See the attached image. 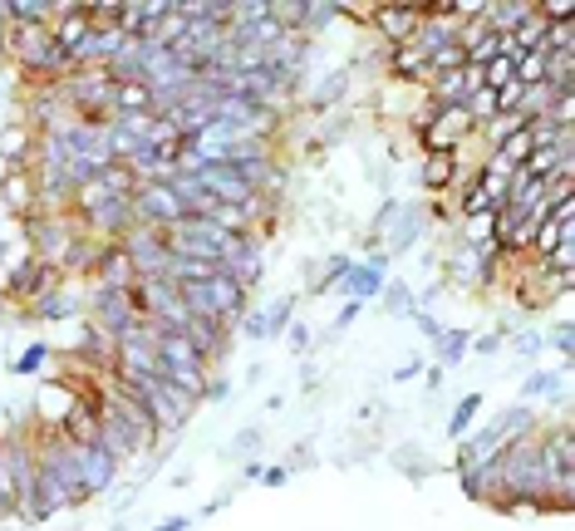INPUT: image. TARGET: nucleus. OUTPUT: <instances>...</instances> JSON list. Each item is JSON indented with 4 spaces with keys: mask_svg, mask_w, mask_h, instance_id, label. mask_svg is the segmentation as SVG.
<instances>
[{
    "mask_svg": "<svg viewBox=\"0 0 575 531\" xmlns=\"http://www.w3.org/2000/svg\"><path fill=\"white\" fill-rule=\"evenodd\" d=\"M261 232H251V236H241L236 241V251H231L227 261H222V271H227L231 281L241 286V291H251L261 276H266V251H261V241H256Z\"/></svg>",
    "mask_w": 575,
    "mask_h": 531,
    "instance_id": "39448f33",
    "label": "nucleus"
},
{
    "mask_svg": "<svg viewBox=\"0 0 575 531\" xmlns=\"http://www.w3.org/2000/svg\"><path fill=\"white\" fill-rule=\"evenodd\" d=\"M467 114H472L477 128H482V123H492V118H497V94H492V89H477V94L467 99Z\"/></svg>",
    "mask_w": 575,
    "mask_h": 531,
    "instance_id": "7c9ffc66",
    "label": "nucleus"
},
{
    "mask_svg": "<svg viewBox=\"0 0 575 531\" xmlns=\"http://www.w3.org/2000/svg\"><path fill=\"white\" fill-rule=\"evenodd\" d=\"M502 345H507V330H492V335H477V340H472L467 350H477V354H497Z\"/></svg>",
    "mask_w": 575,
    "mask_h": 531,
    "instance_id": "4c0bfd02",
    "label": "nucleus"
},
{
    "mask_svg": "<svg viewBox=\"0 0 575 531\" xmlns=\"http://www.w3.org/2000/svg\"><path fill=\"white\" fill-rule=\"evenodd\" d=\"M256 477H261L266 487H286V482H290V468H261Z\"/></svg>",
    "mask_w": 575,
    "mask_h": 531,
    "instance_id": "a19ab883",
    "label": "nucleus"
},
{
    "mask_svg": "<svg viewBox=\"0 0 575 531\" xmlns=\"http://www.w3.org/2000/svg\"><path fill=\"white\" fill-rule=\"evenodd\" d=\"M541 40H546V20H541V15H536V10H531V15H526V20H521L517 30H512V45H517L521 55H526V50H546V45H541Z\"/></svg>",
    "mask_w": 575,
    "mask_h": 531,
    "instance_id": "393cba45",
    "label": "nucleus"
},
{
    "mask_svg": "<svg viewBox=\"0 0 575 531\" xmlns=\"http://www.w3.org/2000/svg\"><path fill=\"white\" fill-rule=\"evenodd\" d=\"M349 266H354V256H345V251H340V256H330V261H325V276L315 281V291H310V295H330L340 281H345Z\"/></svg>",
    "mask_w": 575,
    "mask_h": 531,
    "instance_id": "cd10ccee",
    "label": "nucleus"
},
{
    "mask_svg": "<svg viewBox=\"0 0 575 531\" xmlns=\"http://www.w3.org/2000/svg\"><path fill=\"white\" fill-rule=\"evenodd\" d=\"M413 320H418V330H423V340H438V335L448 330V325H443V320H438L433 310H413Z\"/></svg>",
    "mask_w": 575,
    "mask_h": 531,
    "instance_id": "c9c22d12",
    "label": "nucleus"
},
{
    "mask_svg": "<svg viewBox=\"0 0 575 531\" xmlns=\"http://www.w3.org/2000/svg\"><path fill=\"white\" fill-rule=\"evenodd\" d=\"M566 394V374H556V369H531L526 379H521V399L531 404V399H561Z\"/></svg>",
    "mask_w": 575,
    "mask_h": 531,
    "instance_id": "a211bd4d",
    "label": "nucleus"
},
{
    "mask_svg": "<svg viewBox=\"0 0 575 531\" xmlns=\"http://www.w3.org/2000/svg\"><path fill=\"white\" fill-rule=\"evenodd\" d=\"M458 168H462V148L458 153H423V163H418V187H423V197H443L448 182L458 177Z\"/></svg>",
    "mask_w": 575,
    "mask_h": 531,
    "instance_id": "9b49d317",
    "label": "nucleus"
},
{
    "mask_svg": "<svg viewBox=\"0 0 575 531\" xmlns=\"http://www.w3.org/2000/svg\"><path fill=\"white\" fill-rule=\"evenodd\" d=\"M114 114H153L148 84H114Z\"/></svg>",
    "mask_w": 575,
    "mask_h": 531,
    "instance_id": "aec40b11",
    "label": "nucleus"
},
{
    "mask_svg": "<svg viewBox=\"0 0 575 531\" xmlns=\"http://www.w3.org/2000/svg\"><path fill=\"white\" fill-rule=\"evenodd\" d=\"M158 364H163V369H202V374H212V364L197 354V345H192L182 330H163V335H158Z\"/></svg>",
    "mask_w": 575,
    "mask_h": 531,
    "instance_id": "f8f14e48",
    "label": "nucleus"
},
{
    "mask_svg": "<svg viewBox=\"0 0 575 531\" xmlns=\"http://www.w3.org/2000/svg\"><path fill=\"white\" fill-rule=\"evenodd\" d=\"M10 25H55L59 0H5Z\"/></svg>",
    "mask_w": 575,
    "mask_h": 531,
    "instance_id": "2eb2a0df",
    "label": "nucleus"
},
{
    "mask_svg": "<svg viewBox=\"0 0 575 531\" xmlns=\"http://www.w3.org/2000/svg\"><path fill=\"white\" fill-rule=\"evenodd\" d=\"M546 64H551V50H526V55H517V84L521 89L546 84Z\"/></svg>",
    "mask_w": 575,
    "mask_h": 531,
    "instance_id": "4be33fe9",
    "label": "nucleus"
},
{
    "mask_svg": "<svg viewBox=\"0 0 575 531\" xmlns=\"http://www.w3.org/2000/svg\"><path fill=\"white\" fill-rule=\"evenodd\" d=\"M379 300H384L389 315H413V286H408V281H384Z\"/></svg>",
    "mask_w": 575,
    "mask_h": 531,
    "instance_id": "bb28decb",
    "label": "nucleus"
},
{
    "mask_svg": "<svg viewBox=\"0 0 575 531\" xmlns=\"http://www.w3.org/2000/svg\"><path fill=\"white\" fill-rule=\"evenodd\" d=\"M290 315H295V295H281V300H271L266 310H246L236 325H241V335L246 340H276V335H286L290 330Z\"/></svg>",
    "mask_w": 575,
    "mask_h": 531,
    "instance_id": "20e7f679",
    "label": "nucleus"
},
{
    "mask_svg": "<svg viewBox=\"0 0 575 531\" xmlns=\"http://www.w3.org/2000/svg\"><path fill=\"white\" fill-rule=\"evenodd\" d=\"M89 30H94V25H89L84 0H59V15H55V25H50V35H55L59 50L74 59V50L84 45V35H89Z\"/></svg>",
    "mask_w": 575,
    "mask_h": 531,
    "instance_id": "1a4fd4ad",
    "label": "nucleus"
},
{
    "mask_svg": "<svg viewBox=\"0 0 575 531\" xmlns=\"http://www.w3.org/2000/svg\"><path fill=\"white\" fill-rule=\"evenodd\" d=\"M182 35H187V10H182V0H168V15L153 25V45L158 50H173V45H182Z\"/></svg>",
    "mask_w": 575,
    "mask_h": 531,
    "instance_id": "f3484780",
    "label": "nucleus"
},
{
    "mask_svg": "<svg viewBox=\"0 0 575 531\" xmlns=\"http://www.w3.org/2000/svg\"><path fill=\"white\" fill-rule=\"evenodd\" d=\"M310 345H315V335H310L305 325H290V350H295V354H305Z\"/></svg>",
    "mask_w": 575,
    "mask_h": 531,
    "instance_id": "ea45409f",
    "label": "nucleus"
},
{
    "mask_svg": "<svg viewBox=\"0 0 575 531\" xmlns=\"http://www.w3.org/2000/svg\"><path fill=\"white\" fill-rule=\"evenodd\" d=\"M335 15H340V0H305V20H300V35L310 40V35H315V30H325Z\"/></svg>",
    "mask_w": 575,
    "mask_h": 531,
    "instance_id": "b1692460",
    "label": "nucleus"
},
{
    "mask_svg": "<svg viewBox=\"0 0 575 531\" xmlns=\"http://www.w3.org/2000/svg\"><path fill=\"white\" fill-rule=\"evenodd\" d=\"M467 345H472V335L467 330H443L438 340H433V350H438V364L448 369V364H458L462 354H467Z\"/></svg>",
    "mask_w": 575,
    "mask_h": 531,
    "instance_id": "a878e982",
    "label": "nucleus"
},
{
    "mask_svg": "<svg viewBox=\"0 0 575 531\" xmlns=\"http://www.w3.org/2000/svg\"><path fill=\"white\" fill-rule=\"evenodd\" d=\"M79 305H84V300L69 291V286H55V291L40 295L35 305H25V315H30V320H69Z\"/></svg>",
    "mask_w": 575,
    "mask_h": 531,
    "instance_id": "ddd939ff",
    "label": "nucleus"
},
{
    "mask_svg": "<svg viewBox=\"0 0 575 531\" xmlns=\"http://www.w3.org/2000/svg\"><path fill=\"white\" fill-rule=\"evenodd\" d=\"M399 217H403V202H399V197H384V207L374 212V227H369V232H374V236L389 232V227H394Z\"/></svg>",
    "mask_w": 575,
    "mask_h": 531,
    "instance_id": "473e14b6",
    "label": "nucleus"
},
{
    "mask_svg": "<svg viewBox=\"0 0 575 531\" xmlns=\"http://www.w3.org/2000/svg\"><path fill=\"white\" fill-rule=\"evenodd\" d=\"M536 15L546 25H561V20H575V0H536Z\"/></svg>",
    "mask_w": 575,
    "mask_h": 531,
    "instance_id": "2f4dec72",
    "label": "nucleus"
},
{
    "mask_svg": "<svg viewBox=\"0 0 575 531\" xmlns=\"http://www.w3.org/2000/svg\"><path fill=\"white\" fill-rule=\"evenodd\" d=\"M423 389H443V364H423Z\"/></svg>",
    "mask_w": 575,
    "mask_h": 531,
    "instance_id": "79ce46f5",
    "label": "nucleus"
},
{
    "mask_svg": "<svg viewBox=\"0 0 575 531\" xmlns=\"http://www.w3.org/2000/svg\"><path fill=\"white\" fill-rule=\"evenodd\" d=\"M492 153H497V158H502L507 168H521V163H526V158L536 153V143H531V128H526V118H521L517 128H512V133H507V138H502V143H497Z\"/></svg>",
    "mask_w": 575,
    "mask_h": 531,
    "instance_id": "6ab92c4d",
    "label": "nucleus"
},
{
    "mask_svg": "<svg viewBox=\"0 0 575 531\" xmlns=\"http://www.w3.org/2000/svg\"><path fill=\"white\" fill-rule=\"evenodd\" d=\"M227 394H231V379H222V374L212 369V374H207V384H202V404H222Z\"/></svg>",
    "mask_w": 575,
    "mask_h": 531,
    "instance_id": "72a5a7b5",
    "label": "nucleus"
},
{
    "mask_svg": "<svg viewBox=\"0 0 575 531\" xmlns=\"http://www.w3.org/2000/svg\"><path fill=\"white\" fill-rule=\"evenodd\" d=\"M89 281L114 286V291H128V286L138 281V266H133V256H128L118 241H104L99 256H94V276H89Z\"/></svg>",
    "mask_w": 575,
    "mask_h": 531,
    "instance_id": "0eeeda50",
    "label": "nucleus"
},
{
    "mask_svg": "<svg viewBox=\"0 0 575 531\" xmlns=\"http://www.w3.org/2000/svg\"><path fill=\"white\" fill-rule=\"evenodd\" d=\"M261 443H266V433H261L256 423H246V428H241V433H236V438L227 443V453H231V458H251Z\"/></svg>",
    "mask_w": 575,
    "mask_h": 531,
    "instance_id": "c756f323",
    "label": "nucleus"
},
{
    "mask_svg": "<svg viewBox=\"0 0 575 531\" xmlns=\"http://www.w3.org/2000/svg\"><path fill=\"white\" fill-rule=\"evenodd\" d=\"M546 345H556V350L566 354V364H571V350H575V325H571V320H561V325H556V335H546Z\"/></svg>",
    "mask_w": 575,
    "mask_h": 531,
    "instance_id": "f704fd0d",
    "label": "nucleus"
},
{
    "mask_svg": "<svg viewBox=\"0 0 575 531\" xmlns=\"http://www.w3.org/2000/svg\"><path fill=\"white\" fill-rule=\"evenodd\" d=\"M384 281H389V256H384V251H374L369 261H354V266H349L340 286H345L349 300H359V305H364V300H374V295L384 291Z\"/></svg>",
    "mask_w": 575,
    "mask_h": 531,
    "instance_id": "423d86ee",
    "label": "nucleus"
},
{
    "mask_svg": "<svg viewBox=\"0 0 575 531\" xmlns=\"http://www.w3.org/2000/svg\"><path fill=\"white\" fill-rule=\"evenodd\" d=\"M0 202H5V212H15V217H35V207H40V187H35V173L30 168H10V173L0 177Z\"/></svg>",
    "mask_w": 575,
    "mask_h": 531,
    "instance_id": "6e6552de",
    "label": "nucleus"
},
{
    "mask_svg": "<svg viewBox=\"0 0 575 531\" xmlns=\"http://www.w3.org/2000/svg\"><path fill=\"white\" fill-rule=\"evenodd\" d=\"M418 20H423V0H374L369 30L384 40V50H399L418 35Z\"/></svg>",
    "mask_w": 575,
    "mask_h": 531,
    "instance_id": "f257e3e1",
    "label": "nucleus"
},
{
    "mask_svg": "<svg viewBox=\"0 0 575 531\" xmlns=\"http://www.w3.org/2000/svg\"><path fill=\"white\" fill-rule=\"evenodd\" d=\"M187 527H192V517H168L163 527H153V531H187Z\"/></svg>",
    "mask_w": 575,
    "mask_h": 531,
    "instance_id": "c03bdc74",
    "label": "nucleus"
},
{
    "mask_svg": "<svg viewBox=\"0 0 575 531\" xmlns=\"http://www.w3.org/2000/svg\"><path fill=\"white\" fill-rule=\"evenodd\" d=\"M423 232H428V217H423V207H408V212H403L399 222L389 227V241H384V256L394 261V256H399V251H408V246H413V241H418Z\"/></svg>",
    "mask_w": 575,
    "mask_h": 531,
    "instance_id": "4468645a",
    "label": "nucleus"
},
{
    "mask_svg": "<svg viewBox=\"0 0 575 531\" xmlns=\"http://www.w3.org/2000/svg\"><path fill=\"white\" fill-rule=\"evenodd\" d=\"M207 300H212V315L227 320V325H236V320L251 310V291H241L227 271H217V276L207 281Z\"/></svg>",
    "mask_w": 575,
    "mask_h": 531,
    "instance_id": "9d476101",
    "label": "nucleus"
},
{
    "mask_svg": "<svg viewBox=\"0 0 575 531\" xmlns=\"http://www.w3.org/2000/svg\"><path fill=\"white\" fill-rule=\"evenodd\" d=\"M418 374H423V359H408L403 369H394V379H399V384H408V379H418Z\"/></svg>",
    "mask_w": 575,
    "mask_h": 531,
    "instance_id": "37998d69",
    "label": "nucleus"
},
{
    "mask_svg": "<svg viewBox=\"0 0 575 531\" xmlns=\"http://www.w3.org/2000/svg\"><path fill=\"white\" fill-rule=\"evenodd\" d=\"M349 79H354V69H349V64H345V69H330V74L315 84V94H310V109H315V114H320V109H335V104H340V99L349 94Z\"/></svg>",
    "mask_w": 575,
    "mask_h": 531,
    "instance_id": "dca6fc26",
    "label": "nucleus"
},
{
    "mask_svg": "<svg viewBox=\"0 0 575 531\" xmlns=\"http://www.w3.org/2000/svg\"><path fill=\"white\" fill-rule=\"evenodd\" d=\"M477 409H482V394H462L458 404H453V413H448V438H453V443L477 423Z\"/></svg>",
    "mask_w": 575,
    "mask_h": 531,
    "instance_id": "5701e85b",
    "label": "nucleus"
},
{
    "mask_svg": "<svg viewBox=\"0 0 575 531\" xmlns=\"http://www.w3.org/2000/svg\"><path fill=\"white\" fill-rule=\"evenodd\" d=\"M50 359H55V350H50V345H40V340H35V345H30V350L20 354V359H15V364H10V369H15V374H40V369H45V364H50Z\"/></svg>",
    "mask_w": 575,
    "mask_h": 531,
    "instance_id": "c85d7f7f",
    "label": "nucleus"
},
{
    "mask_svg": "<svg viewBox=\"0 0 575 531\" xmlns=\"http://www.w3.org/2000/svg\"><path fill=\"white\" fill-rule=\"evenodd\" d=\"M359 310H364V305H359V300H345V310H340V315H335V325H330V335H345L349 325H354V320H359Z\"/></svg>",
    "mask_w": 575,
    "mask_h": 531,
    "instance_id": "58836bf2",
    "label": "nucleus"
},
{
    "mask_svg": "<svg viewBox=\"0 0 575 531\" xmlns=\"http://www.w3.org/2000/svg\"><path fill=\"white\" fill-rule=\"evenodd\" d=\"M472 138H477L472 114H467V109H443V114L428 123V133H423L418 143H423V153H458Z\"/></svg>",
    "mask_w": 575,
    "mask_h": 531,
    "instance_id": "f03ea898",
    "label": "nucleus"
},
{
    "mask_svg": "<svg viewBox=\"0 0 575 531\" xmlns=\"http://www.w3.org/2000/svg\"><path fill=\"white\" fill-rule=\"evenodd\" d=\"M462 492L472 502H492V463H472V468H458Z\"/></svg>",
    "mask_w": 575,
    "mask_h": 531,
    "instance_id": "412c9836",
    "label": "nucleus"
},
{
    "mask_svg": "<svg viewBox=\"0 0 575 531\" xmlns=\"http://www.w3.org/2000/svg\"><path fill=\"white\" fill-rule=\"evenodd\" d=\"M512 350H517V354L546 350V330H526V335H517V340H512Z\"/></svg>",
    "mask_w": 575,
    "mask_h": 531,
    "instance_id": "e433bc0d",
    "label": "nucleus"
},
{
    "mask_svg": "<svg viewBox=\"0 0 575 531\" xmlns=\"http://www.w3.org/2000/svg\"><path fill=\"white\" fill-rule=\"evenodd\" d=\"M74 468H79V487L84 497H99L109 492L118 477V458L104 448V443H74Z\"/></svg>",
    "mask_w": 575,
    "mask_h": 531,
    "instance_id": "7ed1b4c3",
    "label": "nucleus"
}]
</instances>
